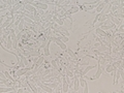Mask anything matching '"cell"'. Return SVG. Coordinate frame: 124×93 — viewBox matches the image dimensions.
<instances>
[{"label":"cell","instance_id":"obj_1","mask_svg":"<svg viewBox=\"0 0 124 93\" xmlns=\"http://www.w3.org/2000/svg\"><path fill=\"white\" fill-rule=\"evenodd\" d=\"M32 68H33V66L32 67H24V68H19L18 70H16V73L14 75V77L17 79V78H20V77H22V76H25L26 75V72L27 71H29V70H32Z\"/></svg>","mask_w":124,"mask_h":93},{"label":"cell","instance_id":"obj_2","mask_svg":"<svg viewBox=\"0 0 124 93\" xmlns=\"http://www.w3.org/2000/svg\"><path fill=\"white\" fill-rule=\"evenodd\" d=\"M51 38H52V40H54L55 41V44L59 46V48L61 49V50H63V51H66L67 50V46H66V44H64V42H62L59 38H56V37H54V35L53 36H51Z\"/></svg>","mask_w":124,"mask_h":93},{"label":"cell","instance_id":"obj_3","mask_svg":"<svg viewBox=\"0 0 124 93\" xmlns=\"http://www.w3.org/2000/svg\"><path fill=\"white\" fill-rule=\"evenodd\" d=\"M51 41H52V38L50 37L49 40L46 42V46L44 48V55L45 56H50V44H51Z\"/></svg>","mask_w":124,"mask_h":93},{"label":"cell","instance_id":"obj_4","mask_svg":"<svg viewBox=\"0 0 124 93\" xmlns=\"http://www.w3.org/2000/svg\"><path fill=\"white\" fill-rule=\"evenodd\" d=\"M95 31H96V35H99L100 37H108V36H111V34L108 32H106V31L101 30L100 28H96Z\"/></svg>","mask_w":124,"mask_h":93},{"label":"cell","instance_id":"obj_5","mask_svg":"<svg viewBox=\"0 0 124 93\" xmlns=\"http://www.w3.org/2000/svg\"><path fill=\"white\" fill-rule=\"evenodd\" d=\"M68 89H69V86L67 82L65 81V76L62 77V92L63 93H68Z\"/></svg>","mask_w":124,"mask_h":93},{"label":"cell","instance_id":"obj_6","mask_svg":"<svg viewBox=\"0 0 124 93\" xmlns=\"http://www.w3.org/2000/svg\"><path fill=\"white\" fill-rule=\"evenodd\" d=\"M16 90L15 87H0V93H8V92H14Z\"/></svg>","mask_w":124,"mask_h":93},{"label":"cell","instance_id":"obj_7","mask_svg":"<svg viewBox=\"0 0 124 93\" xmlns=\"http://www.w3.org/2000/svg\"><path fill=\"white\" fill-rule=\"evenodd\" d=\"M102 73V69H101V66H100V64L98 63L97 64V71H96V73L94 76H93V80H97L100 78V76H101Z\"/></svg>","mask_w":124,"mask_h":93},{"label":"cell","instance_id":"obj_8","mask_svg":"<svg viewBox=\"0 0 124 93\" xmlns=\"http://www.w3.org/2000/svg\"><path fill=\"white\" fill-rule=\"evenodd\" d=\"M26 83H27V85H28V87L31 89V92H32V93H38V88L35 86V85L32 84V83H30L28 80L26 81Z\"/></svg>","mask_w":124,"mask_h":93},{"label":"cell","instance_id":"obj_9","mask_svg":"<svg viewBox=\"0 0 124 93\" xmlns=\"http://www.w3.org/2000/svg\"><path fill=\"white\" fill-rule=\"evenodd\" d=\"M93 68H95V65H88V66L86 67V68H84L83 70H82V72H81V77H84V76H86L87 75V72L88 71H90V70H92Z\"/></svg>","mask_w":124,"mask_h":93},{"label":"cell","instance_id":"obj_10","mask_svg":"<svg viewBox=\"0 0 124 93\" xmlns=\"http://www.w3.org/2000/svg\"><path fill=\"white\" fill-rule=\"evenodd\" d=\"M80 89V83H79V78H73V90L76 92L79 91Z\"/></svg>","mask_w":124,"mask_h":93},{"label":"cell","instance_id":"obj_11","mask_svg":"<svg viewBox=\"0 0 124 93\" xmlns=\"http://www.w3.org/2000/svg\"><path fill=\"white\" fill-rule=\"evenodd\" d=\"M24 8L26 10H28V13H31V14H33L34 11H36V8L31 4H24Z\"/></svg>","mask_w":124,"mask_h":93},{"label":"cell","instance_id":"obj_12","mask_svg":"<svg viewBox=\"0 0 124 93\" xmlns=\"http://www.w3.org/2000/svg\"><path fill=\"white\" fill-rule=\"evenodd\" d=\"M107 4H106V2H102V3H100V4H98L97 6H96V13L97 14H99V13H101L102 11V9H103V7L106 6Z\"/></svg>","mask_w":124,"mask_h":93},{"label":"cell","instance_id":"obj_13","mask_svg":"<svg viewBox=\"0 0 124 93\" xmlns=\"http://www.w3.org/2000/svg\"><path fill=\"white\" fill-rule=\"evenodd\" d=\"M44 84L46 85V86H48V87H50L51 89H53V90H54V89H57L58 88V85H59V84H57V83H44Z\"/></svg>","mask_w":124,"mask_h":93},{"label":"cell","instance_id":"obj_14","mask_svg":"<svg viewBox=\"0 0 124 93\" xmlns=\"http://www.w3.org/2000/svg\"><path fill=\"white\" fill-rule=\"evenodd\" d=\"M6 45H7V46H8V50L13 48V40H11L10 35H7V38H6Z\"/></svg>","mask_w":124,"mask_h":93},{"label":"cell","instance_id":"obj_15","mask_svg":"<svg viewBox=\"0 0 124 93\" xmlns=\"http://www.w3.org/2000/svg\"><path fill=\"white\" fill-rule=\"evenodd\" d=\"M115 69H116V68H114V66H113L112 64H108V65H106V71H107L108 73L113 72Z\"/></svg>","mask_w":124,"mask_h":93},{"label":"cell","instance_id":"obj_16","mask_svg":"<svg viewBox=\"0 0 124 93\" xmlns=\"http://www.w3.org/2000/svg\"><path fill=\"white\" fill-rule=\"evenodd\" d=\"M79 83H80V87H82V88L85 87V85H87L86 80H85L83 77H80V78H79Z\"/></svg>","mask_w":124,"mask_h":93},{"label":"cell","instance_id":"obj_17","mask_svg":"<svg viewBox=\"0 0 124 93\" xmlns=\"http://www.w3.org/2000/svg\"><path fill=\"white\" fill-rule=\"evenodd\" d=\"M30 56H33V57H40V52L38 51H30Z\"/></svg>","mask_w":124,"mask_h":93},{"label":"cell","instance_id":"obj_18","mask_svg":"<svg viewBox=\"0 0 124 93\" xmlns=\"http://www.w3.org/2000/svg\"><path fill=\"white\" fill-rule=\"evenodd\" d=\"M18 30L19 31H23V29H24V21H23V18H22V20H21V22H20V24L18 25Z\"/></svg>","mask_w":124,"mask_h":93},{"label":"cell","instance_id":"obj_19","mask_svg":"<svg viewBox=\"0 0 124 93\" xmlns=\"http://www.w3.org/2000/svg\"><path fill=\"white\" fill-rule=\"evenodd\" d=\"M66 52L68 53V55H69V56H71V57L73 58V59H76V55H75V53L72 52V50H71V49H68V48H67Z\"/></svg>","mask_w":124,"mask_h":93},{"label":"cell","instance_id":"obj_20","mask_svg":"<svg viewBox=\"0 0 124 93\" xmlns=\"http://www.w3.org/2000/svg\"><path fill=\"white\" fill-rule=\"evenodd\" d=\"M51 69H46V70L45 71H42V73H41V77L40 78H42V77H46V76H48V75H50V73H51Z\"/></svg>","mask_w":124,"mask_h":93},{"label":"cell","instance_id":"obj_21","mask_svg":"<svg viewBox=\"0 0 124 93\" xmlns=\"http://www.w3.org/2000/svg\"><path fill=\"white\" fill-rule=\"evenodd\" d=\"M56 59L55 60H52V62H51V63H52V65H53V67H54V69H58V66H57V63H56Z\"/></svg>","mask_w":124,"mask_h":93},{"label":"cell","instance_id":"obj_22","mask_svg":"<svg viewBox=\"0 0 124 93\" xmlns=\"http://www.w3.org/2000/svg\"><path fill=\"white\" fill-rule=\"evenodd\" d=\"M89 92V88H88V84L85 85V87L83 88V93H88Z\"/></svg>","mask_w":124,"mask_h":93},{"label":"cell","instance_id":"obj_23","mask_svg":"<svg viewBox=\"0 0 124 93\" xmlns=\"http://www.w3.org/2000/svg\"><path fill=\"white\" fill-rule=\"evenodd\" d=\"M0 79L3 80V81H6V80H7V79H6V77L4 76V73L1 72V71H0Z\"/></svg>","mask_w":124,"mask_h":93},{"label":"cell","instance_id":"obj_24","mask_svg":"<svg viewBox=\"0 0 124 93\" xmlns=\"http://www.w3.org/2000/svg\"><path fill=\"white\" fill-rule=\"evenodd\" d=\"M119 31H120V32H121V33H123V31H124V28H123V26H122V25L120 26V28H119Z\"/></svg>","mask_w":124,"mask_h":93},{"label":"cell","instance_id":"obj_25","mask_svg":"<svg viewBox=\"0 0 124 93\" xmlns=\"http://www.w3.org/2000/svg\"><path fill=\"white\" fill-rule=\"evenodd\" d=\"M0 9H4V5H0Z\"/></svg>","mask_w":124,"mask_h":93},{"label":"cell","instance_id":"obj_26","mask_svg":"<svg viewBox=\"0 0 124 93\" xmlns=\"http://www.w3.org/2000/svg\"><path fill=\"white\" fill-rule=\"evenodd\" d=\"M97 93H101V92H97Z\"/></svg>","mask_w":124,"mask_h":93}]
</instances>
